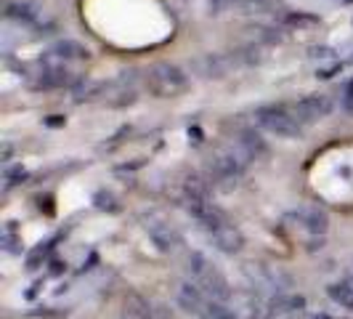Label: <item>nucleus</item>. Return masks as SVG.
Masks as SVG:
<instances>
[{
    "mask_svg": "<svg viewBox=\"0 0 353 319\" xmlns=\"http://www.w3.org/2000/svg\"><path fill=\"white\" fill-rule=\"evenodd\" d=\"M93 202H96L99 211H106V213L120 211V202L114 200V195H109V192H96V195H93Z\"/></svg>",
    "mask_w": 353,
    "mask_h": 319,
    "instance_id": "obj_21",
    "label": "nucleus"
},
{
    "mask_svg": "<svg viewBox=\"0 0 353 319\" xmlns=\"http://www.w3.org/2000/svg\"><path fill=\"white\" fill-rule=\"evenodd\" d=\"M236 61H242L239 53H234V56H226V53H205V56L196 59L192 67H194L205 80H221V77L229 75L231 67H236Z\"/></svg>",
    "mask_w": 353,
    "mask_h": 319,
    "instance_id": "obj_14",
    "label": "nucleus"
},
{
    "mask_svg": "<svg viewBox=\"0 0 353 319\" xmlns=\"http://www.w3.org/2000/svg\"><path fill=\"white\" fill-rule=\"evenodd\" d=\"M234 146L239 149V155L248 160V162H263L268 155H271V149H268V142L263 139V133L258 130V128H239L236 130V136H234Z\"/></svg>",
    "mask_w": 353,
    "mask_h": 319,
    "instance_id": "obj_9",
    "label": "nucleus"
},
{
    "mask_svg": "<svg viewBox=\"0 0 353 319\" xmlns=\"http://www.w3.org/2000/svg\"><path fill=\"white\" fill-rule=\"evenodd\" d=\"M245 274L250 277V287H255V290L268 287V290H276V296H279V293H284L290 287V277L284 274L279 266L245 264Z\"/></svg>",
    "mask_w": 353,
    "mask_h": 319,
    "instance_id": "obj_8",
    "label": "nucleus"
},
{
    "mask_svg": "<svg viewBox=\"0 0 353 319\" xmlns=\"http://www.w3.org/2000/svg\"><path fill=\"white\" fill-rule=\"evenodd\" d=\"M143 86L154 99H181L186 90L192 88L189 75L170 64V61H157L152 64L143 75Z\"/></svg>",
    "mask_w": 353,
    "mask_h": 319,
    "instance_id": "obj_4",
    "label": "nucleus"
},
{
    "mask_svg": "<svg viewBox=\"0 0 353 319\" xmlns=\"http://www.w3.org/2000/svg\"><path fill=\"white\" fill-rule=\"evenodd\" d=\"M290 106H292L295 117H298L303 125H314L332 115L335 102H332V96H327V93H308V96H303L298 102H292Z\"/></svg>",
    "mask_w": 353,
    "mask_h": 319,
    "instance_id": "obj_6",
    "label": "nucleus"
},
{
    "mask_svg": "<svg viewBox=\"0 0 353 319\" xmlns=\"http://www.w3.org/2000/svg\"><path fill=\"white\" fill-rule=\"evenodd\" d=\"M292 218H295L298 226H301L305 234H311V237H324L327 229H330V213L324 211L321 205H316V202L301 205L298 211L292 213Z\"/></svg>",
    "mask_w": 353,
    "mask_h": 319,
    "instance_id": "obj_11",
    "label": "nucleus"
},
{
    "mask_svg": "<svg viewBox=\"0 0 353 319\" xmlns=\"http://www.w3.org/2000/svg\"><path fill=\"white\" fill-rule=\"evenodd\" d=\"M234 309V314L239 319H263L265 317V306L263 298L255 287H245V290H234L231 298L226 301Z\"/></svg>",
    "mask_w": 353,
    "mask_h": 319,
    "instance_id": "obj_12",
    "label": "nucleus"
},
{
    "mask_svg": "<svg viewBox=\"0 0 353 319\" xmlns=\"http://www.w3.org/2000/svg\"><path fill=\"white\" fill-rule=\"evenodd\" d=\"M173 298H176L178 309H183L186 314H194V317H202L205 309H208V303H210V298H208L192 280H181V282H176V287H173Z\"/></svg>",
    "mask_w": 353,
    "mask_h": 319,
    "instance_id": "obj_13",
    "label": "nucleus"
},
{
    "mask_svg": "<svg viewBox=\"0 0 353 319\" xmlns=\"http://www.w3.org/2000/svg\"><path fill=\"white\" fill-rule=\"evenodd\" d=\"M205 234H208V240H210L212 245L221 250V253H226V255H236V253L245 250V234H242V229L231 218H223L221 224H215Z\"/></svg>",
    "mask_w": 353,
    "mask_h": 319,
    "instance_id": "obj_7",
    "label": "nucleus"
},
{
    "mask_svg": "<svg viewBox=\"0 0 353 319\" xmlns=\"http://www.w3.org/2000/svg\"><path fill=\"white\" fill-rule=\"evenodd\" d=\"M24 176H27V171H24L21 165H6V189H11V186L21 184V178Z\"/></svg>",
    "mask_w": 353,
    "mask_h": 319,
    "instance_id": "obj_22",
    "label": "nucleus"
},
{
    "mask_svg": "<svg viewBox=\"0 0 353 319\" xmlns=\"http://www.w3.org/2000/svg\"><path fill=\"white\" fill-rule=\"evenodd\" d=\"M53 59L64 61V64H72V61H88L90 59V48L83 46L80 40H72V37H64L59 43H53V48L48 51Z\"/></svg>",
    "mask_w": 353,
    "mask_h": 319,
    "instance_id": "obj_17",
    "label": "nucleus"
},
{
    "mask_svg": "<svg viewBox=\"0 0 353 319\" xmlns=\"http://www.w3.org/2000/svg\"><path fill=\"white\" fill-rule=\"evenodd\" d=\"M143 229H146L152 245H154L159 253L173 255V253H178V250L183 248V234H181L173 224H168L165 218H159V215H149V218L143 221Z\"/></svg>",
    "mask_w": 353,
    "mask_h": 319,
    "instance_id": "obj_5",
    "label": "nucleus"
},
{
    "mask_svg": "<svg viewBox=\"0 0 353 319\" xmlns=\"http://www.w3.org/2000/svg\"><path fill=\"white\" fill-rule=\"evenodd\" d=\"M305 311V298L298 293H279L265 303L263 319H298Z\"/></svg>",
    "mask_w": 353,
    "mask_h": 319,
    "instance_id": "obj_15",
    "label": "nucleus"
},
{
    "mask_svg": "<svg viewBox=\"0 0 353 319\" xmlns=\"http://www.w3.org/2000/svg\"><path fill=\"white\" fill-rule=\"evenodd\" d=\"M101 102H104L106 106H112V109H125V106H133L139 102V90L133 86V80L117 77L114 83H109L104 88Z\"/></svg>",
    "mask_w": 353,
    "mask_h": 319,
    "instance_id": "obj_16",
    "label": "nucleus"
},
{
    "mask_svg": "<svg viewBox=\"0 0 353 319\" xmlns=\"http://www.w3.org/2000/svg\"><path fill=\"white\" fill-rule=\"evenodd\" d=\"M245 168H248V160L239 155L236 146H218L205 160V176L218 192H234L245 176Z\"/></svg>",
    "mask_w": 353,
    "mask_h": 319,
    "instance_id": "obj_1",
    "label": "nucleus"
},
{
    "mask_svg": "<svg viewBox=\"0 0 353 319\" xmlns=\"http://www.w3.org/2000/svg\"><path fill=\"white\" fill-rule=\"evenodd\" d=\"M186 274L212 301H229L231 293H234V287L229 284L226 274L212 264L205 253H199V250L186 253Z\"/></svg>",
    "mask_w": 353,
    "mask_h": 319,
    "instance_id": "obj_2",
    "label": "nucleus"
},
{
    "mask_svg": "<svg viewBox=\"0 0 353 319\" xmlns=\"http://www.w3.org/2000/svg\"><path fill=\"white\" fill-rule=\"evenodd\" d=\"M314 319H345V317H335V314H316Z\"/></svg>",
    "mask_w": 353,
    "mask_h": 319,
    "instance_id": "obj_24",
    "label": "nucleus"
},
{
    "mask_svg": "<svg viewBox=\"0 0 353 319\" xmlns=\"http://www.w3.org/2000/svg\"><path fill=\"white\" fill-rule=\"evenodd\" d=\"M252 120L255 125L276 136V139H284V142H301L303 133H305V125L295 117L292 106L290 104H263L252 112Z\"/></svg>",
    "mask_w": 353,
    "mask_h": 319,
    "instance_id": "obj_3",
    "label": "nucleus"
},
{
    "mask_svg": "<svg viewBox=\"0 0 353 319\" xmlns=\"http://www.w3.org/2000/svg\"><path fill=\"white\" fill-rule=\"evenodd\" d=\"M46 123H48V125H61V123H64V120H61L59 115H53V120H46Z\"/></svg>",
    "mask_w": 353,
    "mask_h": 319,
    "instance_id": "obj_25",
    "label": "nucleus"
},
{
    "mask_svg": "<svg viewBox=\"0 0 353 319\" xmlns=\"http://www.w3.org/2000/svg\"><path fill=\"white\" fill-rule=\"evenodd\" d=\"M6 17L14 19V21H19V24H37L43 14H40V6H37V3L24 0V3H8Z\"/></svg>",
    "mask_w": 353,
    "mask_h": 319,
    "instance_id": "obj_18",
    "label": "nucleus"
},
{
    "mask_svg": "<svg viewBox=\"0 0 353 319\" xmlns=\"http://www.w3.org/2000/svg\"><path fill=\"white\" fill-rule=\"evenodd\" d=\"M284 21H287V27H292V30H298V32H311V30L321 27L319 17H311V14H290Z\"/></svg>",
    "mask_w": 353,
    "mask_h": 319,
    "instance_id": "obj_19",
    "label": "nucleus"
},
{
    "mask_svg": "<svg viewBox=\"0 0 353 319\" xmlns=\"http://www.w3.org/2000/svg\"><path fill=\"white\" fill-rule=\"evenodd\" d=\"M199 319H239L236 314H234V309H231L226 301H212L208 303V309H205V314Z\"/></svg>",
    "mask_w": 353,
    "mask_h": 319,
    "instance_id": "obj_20",
    "label": "nucleus"
},
{
    "mask_svg": "<svg viewBox=\"0 0 353 319\" xmlns=\"http://www.w3.org/2000/svg\"><path fill=\"white\" fill-rule=\"evenodd\" d=\"M343 112L348 115V117H353V77L345 83V88H343Z\"/></svg>",
    "mask_w": 353,
    "mask_h": 319,
    "instance_id": "obj_23",
    "label": "nucleus"
},
{
    "mask_svg": "<svg viewBox=\"0 0 353 319\" xmlns=\"http://www.w3.org/2000/svg\"><path fill=\"white\" fill-rule=\"evenodd\" d=\"M74 83V75L72 70L64 64V61H59V59H53L51 53H48V59L43 61V67L37 72L35 77V88L37 90H53V88H64V86H72Z\"/></svg>",
    "mask_w": 353,
    "mask_h": 319,
    "instance_id": "obj_10",
    "label": "nucleus"
}]
</instances>
